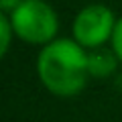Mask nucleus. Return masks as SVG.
<instances>
[{
  "mask_svg": "<svg viewBox=\"0 0 122 122\" xmlns=\"http://www.w3.org/2000/svg\"><path fill=\"white\" fill-rule=\"evenodd\" d=\"M37 77L55 98H73L87 86V49L71 37H57L37 53Z\"/></svg>",
  "mask_w": 122,
  "mask_h": 122,
  "instance_id": "obj_1",
  "label": "nucleus"
},
{
  "mask_svg": "<svg viewBox=\"0 0 122 122\" xmlns=\"http://www.w3.org/2000/svg\"><path fill=\"white\" fill-rule=\"evenodd\" d=\"M110 47H112V51L116 53L118 61H120V65H122V16H118V20H116L112 39H110Z\"/></svg>",
  "mask_w": 122,
  "mask_h": 122,
  "instance_id": "obj_6",
  "label": "nucleus"
},
{
  "mask_svg": "<svg viewBox=\"0 0 122 122\" xmlns=\"http://www.w3.org/2000/svg\"><path fill=\"white\" fill-rule=\"evenodd\" d=\"M10 25L16 41L33 47H45L59 37V14L47 0H20L10 12Z\"/></svg>",
  "mask_w": 122,
  "mask_h": 122,
  "instance_id": "obj_2",
  "label": "nucleus"
},
{
  "mask_svg": "<svg viewBox=\"0 0 122 122\" xmlns=\"http://www.w3.org/2000/svg\"><path fill=\"white\" fill-rule=\"evenodd\" d=\"M20 0H0V12H10Z\"/></svg>",
  "mask_w": 122,
  "mask_h": 122,
  "instance_id": "obj_7",
  "label": "nucleus"
},
{
  "mask_svg": "<svg viewBox=\"0 0 122 122\" xmlns=\"http://www.w3.org/2000/svg\"><path fill=\"white\" fill-rule=\"evenodd\" d=\"M118 65H120V61H118L116 53L112 51L110 45L87 51V71H90V77L94 79L112 77L118 71Z\"/></svg>",
  "mask_w": 122,
  "mask_h": 122,
  "instance_id": "obj_4",
  "label": "nucleus"
},
{
  "mask_svg": "<svg viewBox=\"0 0 122 122\" xmlns=\"http://www.w3.org/2000/svg\"><path fill=\"white\" fill-rule=\"evenodd\" d=\"M116 12L104 2H90L75 12L71 20V39L77 41L83 49H100L110 45L114 26H116Z\"/></svg>",
  "mask_w": 122,
  "mask_h": 122,
  "instance_id": "obj_3",
  "label": "nucleus"
},
{
  "mask_svg": "<svg viewBox=\"0 0 122 122\" xmlns=\"http://www.w3.org/2000/svg\"><path fill=\"white\" fill-rule=\"evenodd\" d=\"M12 41H16V35H14V29L10 25V18L6 12H0V55L2 57L8 55Z\"/></svg>",
  "mask_w": 122,
  "mask_h": 122,
  "instance_id": "obj_5",
  "label": "nucleus"
}]
</instances>
